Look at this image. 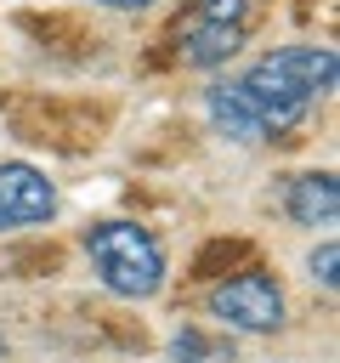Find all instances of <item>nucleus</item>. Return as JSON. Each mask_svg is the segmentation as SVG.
Returning a JSON list of instances; mask_svg holds the SVG:
<instances>
[{
    "label": "nucleus",
    "mask_w": 340,
    "mask_h": 363,
    "mask_svg": "<svg viewBox=\"0 0 340 363\" xmlns=\"http://www.w3.org/2000/svg\"><path fill=\"white\" fill-rule=\"evenodd\" d=\"M283 210H289L295 227H334V216H340V182H334V170L289 176V187H283Z\"/></svg>",
    "instance_id": "423d86ee"
},
{
    "label": "nucleus",
    "mask_w": 340,
    "mask_h": 363,
    "mask_svg": "<svg viewBox=\"0 0 340 363\" xmlns=\"http://www.w3.org/2000/svg\"><path fill=\"white\" fill-rule=\"evenodd\" d=\"M57 216V182L23 159L0 164V233H17V227H40Z\"/></svg>",
    "instance_id": "39448f33"
},
{
    "label": "nucleus",
    "mask_w": 340,
    "mask_h": 363,
    "mask_svg": "<svg viewBox=\"0 0 340 363\" xmlns=\"http://www.w3.org/2000/svg\"><path fill=\"white\" fill-rule=\"evenodd\" d=\"M85 255L108 295L119 301H153L164 289V250L136 221H96L85 227Z\"/></svg>",
    "instance_id": "f03ea898"
},
{
    "label": "nucleus",
    "mask_w": 340,
    "mask_h": 363,
    "mask_svg": "<svg viewBox=\"0 0 340 363\" xmlns=\"http://www.w3.org/2000/svg\"><path fill=\"white\" fill-rule=\"evenodd\" d=\"M249 34V0H193L176 23V57L187 68H221Z\"/></svg>",
    "instance_id": "7ed1b4c3"
},
{
    "label": "nucleus",
    "mask_w": 340,
    "mask_h": 363,
    "mask_svg": "<svg viewBox=\"0 0 340 363\" xmlns=\"http://www.w3.org/2000/svg\"><path fill=\"white\" fill-rule=\"evenodd\" d=\"M91 6H108V11H147V6H159V0H91Z\"/></svg>",
    "instance_id": "1a4fd4ad"
},
{
    "label": "nucleus",
    "mask_w": 340,
    "mask_h": 363,
    "mask_svg": "<svg viewBox=\"0 0 340 363\" xmlns=\"http://www.w3.org/2000/svg\"><path fill=\"white\" fill-rule=\"evenodd\" d=\"M232 357H238V346L227 335L198 329V323H187V329L170 335V363H232Z\"/></svg>",
    "instance_id": "0eeeda50"
},
{
    "label": "nucleus",
    "mask_w": 340,
    "mask_h": 363,
    "mask_svg": "<svg viewBox=\"0 0 340 363\" xmlns=\"http://www.w3.org/2000/svg\"><path fill=\"white\" fill-rule=\"evenodd\" d=\"M334 85H340V57H334V45H306V40L255 57V62L232 79V91H238V96L249 102V113L261 119L266 142L283 136V130H295V125L312 113V102H323Z\"/></svg>",
    "instance_id": "f257e3e1"
},
{
    "label": "nucleus",
    "mask_w": 340,
    "mask_h": 363,
    "mask_svg": "<svg viewBox=\"0 0 340 363\" xmlns=\"http://www.w3.org/2000/svg\"><path fill=\"white\" fill-rule=\"evenodd\" d=\"M306 267H312V284H323V289H334V267H340V244H334V238H323V244L312 250V261H306Z\"/></svg>",
    "instance_id": "6e6552de"
},
{
    "label": "nucleus",
    "mask_w": 340,
    "mask_h": 363,
    "mask_svg": "<svg viewBox=\"0 0 340 363\" xmlns=\"http://www.w3.org/2000/svg\"><path fill=\"white\" fill-rule=\"evenodd\" d=\"M0 357H6V335H0Z\"/></svg>",
    "instance_id": "9d476101"
},
{
    "label": "nucleus",
    "mask_w": 340,
    "mask_h": 363,
    "mask_svg": "<svg viewBox=\"0 0 340 363\" xmlns=\"http://www.w3.org/2000/svg\"><path fill=\"white\" fill-rule=\"evenodd\" d=\"M210 318H221L227 329L238 335H278L283 318H289V301H283V284L261 267L238 272V278H221L210 295H204Z\"/></svg>",
    "instance_id": "20e7f679"
}]
</instances>
